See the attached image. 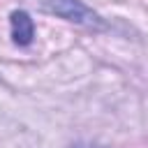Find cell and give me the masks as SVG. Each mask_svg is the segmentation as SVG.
I'll use <instances>...</instances> for the list:
<instances>
[{
	"label": "cell",
	"mask_w": 148,
	"mask_h": 148,
	"mask_svg": "<svg viewBox=\"0 0 148 148\" xmlns=\"http://www.w3.org/2000/svg\"><path fill=\"white\" fill-rule=\"evenodd\" d=\"M42 7L72 23H79L86 28H104V21L90 7H86L81 0H42Z\"/></svg>",
	"instance_id": "obj_1"
},
{
	"label": "cell",
	"mask_w": 148,
	"mask_h": 148,
	"mask_svg": "<svg viewBox=\"0 0 148 148\" xmlns=\"http://www.w3.org/2000/svg\"><path fill=\"white\" fill-rule=\"evenodd\" d=\"M35 37V23L28 16V12H12V39L18 46H28Z\"/></svg>",
	"instance_id": "obj_2"
}]
</instances>
